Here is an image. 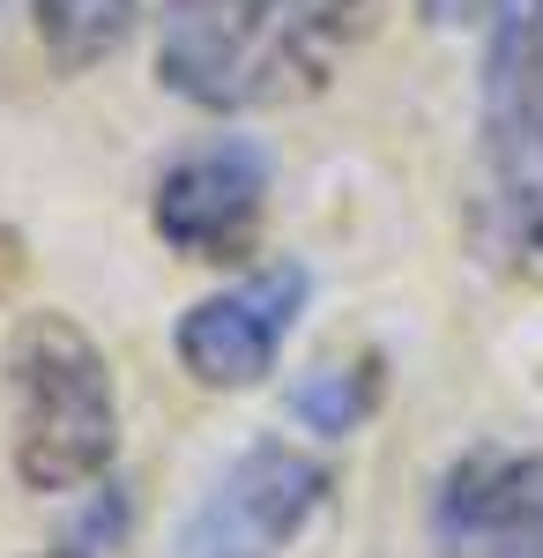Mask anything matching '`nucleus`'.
<instances>
[{
    "label": "nucleus",
    "mask_w": 543,
    "mask_h": 558,
    "mask_svg": "<svg viewBox=\"0 0 543 558\" xmlns=\"http://www.w3.org/2000/svg\"><path fill=\"white\" fill-rule=\"evenodd\" d=\"M328 492L335 476L321 454H305L291 439H253L246 454L216 470L194 514L179 521L171 558H283L321 521Z\"/></svg>",
    "instance_id": "4"
},
{
    "label": "nucleus",
    "mask_w": 543,
    "mask_h": 558,
    "mask_svg": "<svg viewBox=\"0 0 543 558\" xmlns=\"http://www.w3.org/2000/svg\"><path fill=\"white\" fill-rule=\"evenodd\" d=\"M268 194H276V157L253 134H216L179 149L157 194H149V223L179 260H209V268H239L261 246L268 223Z\"/></svg>",
    "instance_id": "5"
},
{
    "label": "nucleus",
    "mask_w": 543,
    "mask_h": 558,
    "mask_svg": "<svg viewBox=\"0 0 543 558\" xmlns=\"http://www.w3.org/2000/svg\"><path fill=\"white\" fill-rule=\"evenodd\" d=\"M424 23L432 31H484V15L499 8V0H418Z\"/></svg>",
    "instance_id": "10"
},
{
    "label": "nucleus",
    "mask_w": 543,
    "mask_h": 558,
    "mask_svg": "<svg viewBox=\"0 0 543 558\" xmlns=\"http://www.w3.org/2000/svg\"><path fill=\"white\" fill-rule=\"evenodd\" d=\"M387 0H165L157 83L209 120L291 112L350 68Z\"/></svg>",
    "instance_id": "1"
},
{
    "label": "nucleus",
    "mask_w": 543,
    "mask_h": 558,
    "mask_svg": "<svg viewBox=\"0 0 543 558\" xmlns=\"http://www.w3.org/2000/svg\"><path fill=\"white\" fill-rule=\"evenodd\" d=\"M439 558H543V439H476L432 484Z\"/></svg>",
    "instance_id": "7"
},
{
    "label": "nucleus",
    "mask_w": 543,
    "mask_h": 558,
    "mask_svg": "<svg viewBox=\"0 0 543 558\" xmlns=\"http://www.w3.org/2000/svg\"><path fill=\"white\" fill-rule=\"evenodd\" d=\"M379 395H387L379 350H365V357H335V365H313V373L291 387V425L313 432V439H350L358 425H373Z\"/></svg>",
    "instance_id": "9"
},
{
    "label": "nucleus",
    "mask_w": 543,
    "mask_h": 558,
    "mask_svg": "<svg viewBox=\"0 0 543 558\" xmlns=\"http://www.w3.org/2000/svg\"><path fill=\"white\" fill-rule=\"evenodd\" d=\"M476 209L521 276H543V0H499L476 60Z\"/></svg>",
    "instance_id": "3"
},
{
    "label": "nucleus",
    "mask_w": 543,
    "mask_h": 558,
    "mask_svg": "<svg viewBox=\"0 0 543 558\" xmlns=\"http://www.w3.org/2000/svg\"><path fill=\"white\" fill-rule=\"evenodd\" d=\"M15 395V476L38 499L97 492L120 462V387L83 320L31 313L8 343Z\"/></svg>",
    "instance_id": "2"
},
{
    "label": "nucleus",
    "mask_w": 543,
    "mask_h": 558,
    "mask_svg": "<svg viewBox=\"0 0 543 558\" xmlns=\"http://www.w3.org/2000/svg\"><path fill=\"white\" fill-rule=\"evenodd\" d=\"M38 558H89V551H38Z\"/></svg>",
    "instance_id": "11"
},
{
    "label": "nucleus",
    "mask_w": 543,
    "mask_h": 558,
    "mask_svg": "<svg viewBox=\"0 0 543 558\" xmlns=\"http://www.w3.org/2000/svg\"><path fill=\"white\" fill-rule=\"evenodd\" d=\"M313 299V268L305 260H261L239 283H224L209 299H194L171 320V357L179 373L209 395H246L283 365V343L298 336V313Z\"/></svg>",
    "instance_id": "6"
},
{
    "label": "nucleus",
    "mask_w": 543,
    "mask_h": 558,
    "mask_svg": "<svg viewBox=\"0 0 543 558\" xmlns=\"http://www.w3.org/2000/svg\"><path fill=\"white\" fill-rule=\"evenodd\" d=\"M142 8L149 0H31V31L60 75H89L97 60H112L126 45Z\"/></svg>",
    "instance_id": "8"
}]
</instances>
